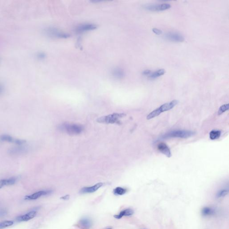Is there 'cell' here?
<instances>
[{"mask_svg":"<svg viewBox=\"0 0 229 229\" xmlns=\"http://www.w3.org/2000/svg\"><path fill=\"white\" fill-rule=\"evenodd\" d=\"M60 129L69 135H78L83 131L84 128L80 124L65 123L61 125Z\"/></svg>","mask_w":229,"mask_h":229,"instance_id":"obj_1","label":"cell"},{"mask_svg":"<svg viewBox=\"0 0 229 229\" xmlns=\"http://www.w3.org/2000/svg\"><path fill=\"white\" fill-rule=\"evenodd\" d=\"M125 116L124 113H113L107 116H103L97 120L98 122L105 124H118L120 123L119 119Z\"/></svg>","mask_w":229,"mask_h":229,"instance_id":"obj_2","label":"cell"},{"mask_svg":"<svg viewBox=\"0 0 229 229\" xmlns=\"http://www.w3.org/2000/svg\"><path fill=\"white\" fill-rule=\"evenodd\" d=\"M195 134V132L189 130H176L172 131L165 134L163 138H188L192 137Z\"/></svg>","mask_w":229,"mask_h":229,"instance_id":"obj_3","label":"cell"},{"mask_svg":"<svg viewBox=\"0 0 229 229\" xmlns=\"http://www.w3.org/2000/svg\"><path fill=\"white\" fill-rule=\"evenodd\" d=\"M45 32L46 35L50 37H58L62 38H67L69 36V35L67 34L60 32L57 31V29L52 28H48L45 29Z\"/></svg>","mask_w":229,"mask_h":229,"instance_id":"obj_4","label":"cell"},{"mask_svg":"<svg viewBox=\"0 0 229 229\" xmlns=\"http://www.w3.org/2000/svg\"><path fill=\"white\" fill-rule=\"evenodd\" d=\"M171 7V5H170L165 3L158 5H147L145 6V8L146 10L151 11H161L168 10L170 9Z\"/></svg>","mask_w":229,"mask_h":229,"instance_id":"obj_5","label":"cell"},{"mask_svg":"<svg viewBox=\"0 0 229 229\" xmlns=\"http://www.w3.org/2000/svg\"><path fill=\"white\" fill-rule=\"evenodd\" d=\"M178 101L176 100H173L169 103H166L163 104L162 106L158 108L157 109L160 114L164 111H168L172 109L174 106L178 104Z\"/></svg>","mask_w":229,"mask_h":229,"instance_id":"obj_6","label":"cell"},{"mask_svg":"<svg viewBox=\"0 0 229 229\" xmlns=\"http://www.w3.org/2000/svg\"><path fill=\"white\" fill-rule=\"evenodd\" d=\"M0 140L3 142L14 143L17 145H20L22 143V140L18 139H15L13 137L7 134H3L0 136Z\"/></svg>","mask_w":229,"mask_h":229,"instance_id":"obj_7","label":"cell"},{"mask_svg":"<svg viewBox=\"0 0 229 229\" xmlns=\"http://www.w3.org/2000/svg\"><path fill=\"white\" fill-rule=\"evenodd\" d=\"M166 38L173 42H182L184 40V37L177 33L170 32L167 33L166 35Z\"/></svg>","mask_w":229,"mask_h":229,"instance_id":"obj_8","label":"cell"},{"mask_svg":"<svg viewBox=\"0 0 229 229\" xmlns=\"http://www.w3.org/2000/svg\"><path fill=\"white\" fill-rule=\"evenodd\" d=\"M51 191H40L38 192H35L32 195L29 196H25L24 200H35L37 199L38 198L40 197L41 196H45L51 193Z\"/></svg>","mask_w":229,"mask_h":229,"instance_id":"obj_9","label":"cell"},{"mask_svg":"<svg viewBox=\"0 0 229 229\" xmlns=\"http://www.w3.org/2000/svg\"><path fill=\"white\" fill-rule=\"evenodd\" d=\"M96 28V26L94 24L85 23V24H81L78 26L77 28L76 31L78 32L79 33L84 32L87 31L94 30Z\"/></svg>","mask_w":229,"mask_h":229,"instance_id":"obj_10","label":"cell"},{"mask_svg":"<svg viewBox=\"0 0 229 229\" xmlns=\"http://www.w3.org/2000/svg\"><path fill=\"white\" fill-rule=\"evenodd\" d=\"M103 184H104L103 183H99L92 187L83 188L80 190V192L81 193H93L97 191L100 188L103 186Z\"/></svg>","mask_w":229,"mask_h":229,"instance_id":"obj_11","label":"cell"},{"mask_svg":"<svg viewBox=\"0 0 229 229\" xmlns=\"http://www.w3.org/2000/svg\"><path fill=\"white\" fill-rule=\"evenodd\" d=\"M37 214V212L36 211H31L26 214L22 216H20L16 218V221H27L30 220L32 219L35 217Z\"/></svg>","mask_w":229,"mask_h":229,"instance_id":"obj_12","label":"cell"},{"mask_svg":"<svg viewBox=\"0 0 229 229\" xmlns=\"http://www.w3.org/2000/svg\"><path fill=\"white\" fill-rule=\"evenodd\" d=\"M158 149L160 152L164 154V155L168 158L171 156V153L168 146L167 144L164 143H160L158 145Z\"/></svg>","mask_w":229,"mask_h":229,"instance_id":"obj_13","label":"cell"},{"mask_svg":"<svg viewBox=\"0 0 229 229\" xmlns=\"http://www.w3.org/2000/svg\"><path fill=\"white\" fill-rule=\"evenodd\" d=\"M18 147H14L11 148L9 151V153L11 155H19L22 153H25L27 151V149L26 147L24 146H21L18 145Z\"/></svg>","mask_w":229,"mask_h":229,"instance_id":"obj_14","label":"cell"},{"mask_svg":"<svg viewBox=\"0 0 229 229\" xmlns=\"http://www.w3.org/2000/svg\"><path fill=\"white\" fill-rule=\"evenodd\" d=\"M79 226L83 229H89L92 226L91 220L88 218H82L79 221Z\"/></svg>","mask_w":229,"mask_h":229,"instance_id":"obj_15","label":"cell"},{"mask_svg":"<svg viewBox=\"0 0 229 229\" xmlns=\"http://www.w3.org/2000/svg\"><path fill=\"white\" fill-rule=\"evenodd\" d=\"M17 179L16 177H12L8 179H4L0 181V189L5 186L12 185L15 184Z\"/></svg>","mask_w":229,"mask_h":229,"instance_id":"obj_16","label":"cell"},{"mask_svg":"<svg viewBox=\"0 0 229 229\" xmlns=\"http://www.w3.org/2000/svg\"><path fill=\"white\" fill-rule=\"evenodd\" d=\"M134 210L131 209H126L122 211L119 214L114 215V217L116 219H121L124 216H130L134 214Z\"/></svg>","mask_w":229,"mask_h":229,"instance_id":"obj_17","label":"cell"},{"mask_svg":"<svg viewBox=\"0 0 229 229\" xmlns=\"http://www.w3.org/2000/svg\"><path fill=\"white\" fill-rule=\"evenodd\" d=\"M201 214L204 216H211L214 214V210L210 207H204L201 210Z\"/></svg>","mask_w":229,"mask_h":229,"instance_id":"obj_18","label":"cell"},{"mask_svg":"<svg viewBox=\"0 0 229 229\" xmlns=\"http://www.w3.org/2000/svg\"><path fill=\"white\" fill-rule=\"evenodd\" d=\"M165 72L166 71L164 69H159V70H157L155 72L151 73V74L149 75V78H156L158 77L164 75Z\"/></svg>","mask_w":229,"mask_h":229,"instance_id":"obj_19","label":"cell"},{"mask_svg":"<svg viewBox=\"0 0 229 229\" xmlns=\"http://www.w3.org/2000/svg\"><path fill=\"white\" fill-rule=\"evenodd\" d=\"M221 135V132L219 130H212L210 132V139L215 140L219 138Z\"/></svg>","mask_w":229,"mask_h":229,"instance_id":"obj_20","label":"cell"},{"mask_svg":"<svg viewBox=\"0 0 229 229\" xmlns=\"http://www.w3.org/2000/svg\"><path fill=\"white\" fill-rule=\"evenodd\" d=\"M127 192V189L125 188H123L118 187L114 188L113 190V193L115 195H123L125 194Z\"/></svg>","mask_w":229,"mask_h":229,"instance_id":"obj_21","label":"cell"},{"mask_svg":"<svg viewBox=\"0 0 229 229\" xmlns=\"http://www.w3.org/2000/svg\"><path fill=\"white\" fill-rule=\"evenodd\" d=\"M112 75L115 78H121L124 76V72L121 69L117 68L113 70Z\"/></svg>","mask_w":229,"mask_h":229,"instance_id":"obj_22","label":"cell"},{"mask_svg":"<svg viewBox=\"0 0 229 229\" xmlns=\"http://www.w3.org/2000/svg\"><path fill=\"white\" fill-rule=\"evenodd\" d=\"M14 223V221H5L2 222H0V229L12 226Z\"/></svg>","mask_w":229,"mask_h":229,"instance_id":"obj_23","label":"cell"},{"mask_svg":"<svg viewBox=\"0 0 229 229\" xmlns=\"http://www.w3.org/2000/svg\"><path fill=\"white\" fill-rule=\"evenodd\" d=\"M229 104H226V105H222L220 107L219 110L218 111V115H221L222 114V113L225 112V111H227L229 109Z\"/></svg>","mask_w":229,"mask_h":229,"instance_id":"obj_24","label":"cell"},{"mask_svg":"<svg viewBox=\"0 0 229 229\" xmlns=\"http://www.w3.org/2000/svg\"><path fill=\"white\" fill-rule=\"evenodd\" d=\"M228 193V190L223 189L218 191V193L217 194V198L222 197H225Z\"/></svg>","mask_w":229,"mask_h":229,"instance_id":"obj_25","label":"cell"},{"mask_svg":"<svg viewBox=\"0 0 229 229\" xmlns=\"http://www.w3.org/2000/svg\"><path fill=\"white\" fill-rule=\"evenodd\" d=\"M36 57L38 60H44L46 57V54L43 52H39L36 54Z\"/></svg>","mask_w":229,"mask_h":229,"instance_id":"obj_26","label":"cell"},{"mask_svg":"<svg viewBox=\"0 0 229 229\" xmlns=\"http://www.w3.org/2000/svg\"><path fill=\"white\" fill-rule=\"evenodd\" d=\"M5 91L4 85L2 82H0V96L2 95Z\"/></svg>","mask_w":229,"mask_h":229,"instance_id":"obj_27","label":"cell"},{"mask_svg":"<svg viewBox=\"0 0 229 229\" xmlns=\"http://www.w3.org/2000/svg\"><path fill=\"white\" fill-rule=\"evenodd\" d=\"M152 31L155 34L157 35H160L162 33V32L161 30L159 29L156 28H154L152 29Z\"/></svg>","mask_w":229,"mask_h":229,"instance_id":"obj_28","label":"cell"},{"mask_svg":"<svg viewBox=\"0 0 229 229\" xmlns=\"http://www.w3.org/2000/svg\"><path fill=\"white\" fill-rule=\"evenodd\" d=\"M7 211L5 210H0V217H2L6 215Z\"/></svg>","mask_w":229,"mask_h":229,"instance_id":"obj_29","label":"cell"},{"mask_svg":"<svg viewBox=\"0 0 229 229\" xmlns=\"http://www.w3.org/2000/svg\"><path fill=\"white\" fill-rule=\"evenodd\" d=\"M70 198V196L69 195H65V196H63V197H61L60 198L61 199L64 200H68Z\"/></svg>","mask_w":229,"mask_h":229,"instance_id":"obj_30","label":"cell"},{"mask_svg":"<svg viewBox=\"0 0 229 229\" xmlns=\"http://www.w3.org/2000/svg\"><path fill=\"white\" fill-rule=\"evenodd\" d=\"M151 71L149 70H145L144 71L142 74L144 75H149L151 74Z\"/></svg>","mask_w":229,"mask_h":229,"instance_id":"obj_31","label":"cell"},{"mask_svg":"<svg viewBox=\"0 0 229 229\" xmlns=\"http://www.w3.org/2000/svg\"><path fill=\"white\" fill-rule=\"evenodd\" d=\"M1 58H0V62H1Z\"/></svg>","mask_w":229,"mask_h":229,"instance_id":"obj_32","label":"cell"},{"mask_svg":"<svg viewBox=\"0 0 229 229\" xmlns=\"http://www.w3.org/2000/svg\"><path fill=\"white\" fill-rule=\"evenodd\" d=\"M112 229L109 228V229Z\"/></svg>","mask_w":229,"mask_h":229,"instance_id":"obj_33","label":"cell"}]
</instances>
